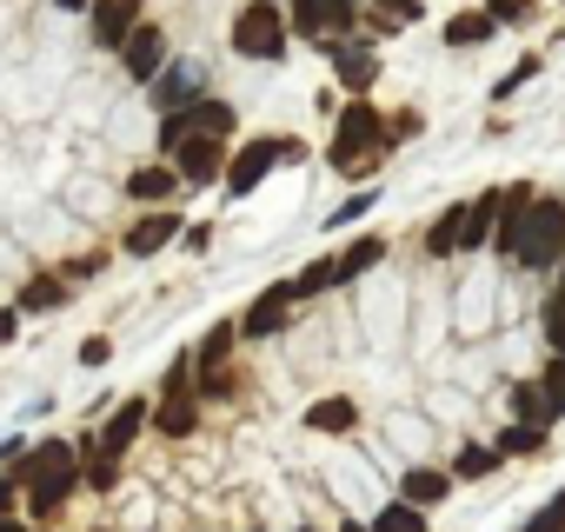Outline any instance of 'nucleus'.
<instances>
[{"mask_svg": "<svg viewBox=\"0 0 565 532\" xmlns=\"http://www.w3.org/2000/svg\"><path fill=\"white\" fill-rule=\"evenodd\" d=\"M373 532H426V506H413V499H393V506L373 519Z\"/></svg>", "mask_w": 565, "mask_h": 532, "instance_id": "cd10ccee", "label": "nucleus"}, {"mask_svg": "<svg viewBox=\"0 0 565 532\" xmlns=\"http://www.w3.org/2000/svg\"><path fill=\"white\" fill-rule=\"evenodd\" d=\"M167 61H173V54H167V28H153V21H140V28L127 34V47H120V67H127L134 87H153Z\"/></svg>", "mask_w": 565, "mask_h": 532, "instance_id": "9d476101", "label": "nucleus"}, {"mask_svg": "<svg viewBox=\"0 0 565 532\" xmlns=\"http://www.w3.org/2000/svg\"><path fill=\"white\" fill-rule=\"evenodd\" d=\"M54 8H61V14H87V8H94V0H54Z\"/></svg>", "mask_w": 565, "mask_h": 532, "instance_id": "a19ab883", "label": "nucleus"}, {"mask_svg": "<svg viewBox=\"0 0 565 532\" xmlns=\"http://www.w3.org/2000/svg\"><path fill=\"white\" fill-rule=\"evenodd\" d=\"M180 240V213H140L127 233H120V246L134 253V259H153L160 246H173Z\"/></svg>", "mask_w": 565, "mask_h": 532, "instance_id": "ddd939ff", "label": "nucleus"}, {"mask_svg": "<svg viewBox=\"0 0 565 532\" xmlns=\"http://www.w3.org/2000/svg\"><path fill=\"white\" fill-rule=\"evenodd\" d=\"M200 87H206V81H200V67H193V61H167V67H160V81H153V107H160V114L193 107V100H200Z\"/></svg>", "mask_w": 565, "mask_h": 532, "instance_id": "f8f14e48", "label": "nucleus"}, {"mask_svg": "<svg viewBox=\"0 0 565 532\" xmlns=\"http://www.w3.org/2000/svg\"><path fill=\"white\" fill-rule=\"evenodd\" d=\"M446 492H452V472H439V466H413L399 479V499H413V506H439Z\"/></svg>", "mask_w": 565, "mask_h": 532, "instance_id": "412c9836", "label": "nucleus"}, {"mask_svg": "<svg viewBox=\"0 0 565 532\" xmlns=\"http://www.w3.org/2000/svg\"><path fill=\"white\" fill-rule=\"evenodd\" d=\"M294 532H307V525H294Z\"/></svg>", "mask_w": 565, "mask_h": 532, "instance_id": "c03bdc74", "label": "nucleus"}, {"mask_svg": "<svg viewBox=\"0 0 565 532\" xmlns=\"http://www.w3.org/2000/svg\"><path fill=\"white\" fill-rule=\"evenodd\" d=\"M539 386H545V406H552V419H565V353H552V366L539 373Z\"/></svg>", "mask_w": 565, "mask_h": 532, "instance_id": "c756f323", "label": "nucleus"}, {"mask_svg": "<svg viewBox=\"0 0 565 532\" xmlns=\"http://www.w3.org/2000/svg\"><path fill=\"white\" fill-rule=\"evenodd\" d=\"M532 74H539V54H525V61H519V67H512V74H505V81L492 87V100H505V94H519V87H525Z\"/></svg>", "mask_w": 565, "mask_h": 532, "instance_id": "c9c22d12", "label": "nucleus"}, {"mask_svg": "<svg viewBox=\"0 0 565 532\" xmlns=\"http://www.w3.org/2000/svg\"><path fill=\"white\" fill-rule=\"evenodd\" d=\"M180 187H186L180 167H134V173H127V193H134V200H173Z\"/></svg>", "mask_w": 565, "mask_h": 532, "instance_id": "aec40b11", "label": "nucleus"}, {"mask_svg": "<svg viewBox=\"0 0 565 532\" xmlns=\"http://www.w3.org/2000/svg\"><path fill=\"white\" fill-rule=\"evenodd\" d=\"M353 426H360V406H353L347 393H327V400H313V406H307V433L340 439V433H353Z\"/></svg>", "mask_w": 565, "mask_h": 532, "instance_id": "f3484780", "label": "nucleus"}, {"mask_svg": "<svg viewBox=\"0 0 565 532\" xmlns=\"http://www.w3.org/2000/svg\"><path fill=\"white\" fill-rule=\"evenodd\" d=\"M486 14H492L499 28H519V21H532V14H539V0H486Z\"/></svg>", "mask_w": 565, "mask_h": 532, "instance_id": "2f4dec72", "label": "nucleus"}, {"mask_svg": "<svg viewBox=\"0 0 565 532\" xmlns=\"http://www.w3.org/2000/svg\"><path fill=\"white\" fill-rule=\"evenodd\" d=\"M499 206H505V187H492V193H479V200H466V226H459V253H472V246H492V226H499Z\"/></svg>", "mask_w": 565, "mask_h": 532, "instance_id": "4468645a", "label": "nucleus"}, {"mask_svg": "<svg viewBox=\"0 0 565 532\" xmlns=\"http://www.w3.org/2000/svg\"><path fill=\"white\" fill-rule=\"evenodd\" d=\"M14 333H21V313H14V307H0V347H14Z\"/></svg>", "mask_w": 565, "mask_h": 532, "instance_id": "ea45409f", "label": "nucleus"}, {"mask_svg": "<svg viewBox=\"0 0 565 532\" xmlns=\"http://www.w3.org/2000/svg\"><path fill=\"white\" fill-rule=\"evenodd\" d=\"M320 54L333 61V81H340L347 94H373V87H380V54H373V41H353V47H347V41H327V34H320Z\"/></svg>", "mask_w": 565, "mask_h": 532, "instance_id": "1a4fd4ad", "label": "nucleus"}, {"mask_svg": "<svg viewBox=\"0 0 565 532\" xmlns=\"http://www.w3.org/2000/svg\"><path fill=\"white\" fill-rule=\"evenodd\" d=\"M287 41H294V21H287V0H246L233 14V54L239 61H287Z\"/></svg>", "mask_w": 565, "mask_h": 532, "instance_id": "7ed1b4c3", "label": "nucleus"}, {"mask_svg": "<svg viewBox=\"0 0 565 532\" xmlns=\"http://www.w3.org/2000/svg\"><path fill=\"white\" fill-rule=\"evenodd\" d=\"M373 200H380V193H353V200H340V213H327V226H353V220H366Z\"/></svg>", "mask_w": 565, "mask_h": 532, "instance_id": "72a5a7b5", "label": "nucleus"}, {"mask_svg": "<svg viewBox=\"0 0 565 532\" xmlns=\"http://www.w3.org/2000/svg\"><path fill=\"white\" fill-rule=\"evenodd\" d=\"M147 426H153V400H140V393H134V400H120V406L107 413V433H100V453H114V459H120V453H127V446H134V439L147 433Z\"/></svg>", "mask_w": 565, "mask_h": 532, "instance_id": "9b49d317", "label": "nucleus"}, {"mask_svg": "<svg viewBox=\"0 0 565 532\" xmlns=\"http://www.w3.org/2000/svg\"><path fill=\"white\" fill-rule=\"evenodd\" d=\"M492 34H499V21H492L486 8H466V14L446 21V47H459V54H466V47H486Z\"/></svg>", "mask_w": 565, "mask_h": 532, "instance_id": "6ab92c4d", "label": "nucleus"}, {"mask_svg": "<svg viewBox=\"0 0 565 532\" xmlns=\"http://www.w3.org/2000/svg\"><path fill=\"white\" fill-rule=\"evenodd\" d=\"M492 446H499V459H525V453H539V446H545V426H525V419H512V426H505Z\"/></svg>", "mask_w": 565, "mask_h": 532, "instance_id": "a878e982", "label": "nucleus"}, {"mask_svg": "<svg viewBox=\"0 0 565 532\" xmlns=\"http://www.w3.org/2000/svg\"><path fill=\"white\" fill-rule=\"evenodd\" d=\"M505 400H512V413H519L525 426H552V406H545V386H539V380H519Z\"/></svg>", "mask_w": 565, "mask_h": 532, "instance_id": "393cba45", "label": "nucleus"}, {"mask_svg": "<svg viewBox=\"0 0 565 532\" xmlns=\"http://www.w3.org/2000/svg\"><path fill=\"white\" fill-rule=\"evenodd\" d=\"M279 160H300V140L259 134V140H246V147H239V153L226 160V180H220V187H226V193L239 200V193H253V187H259V180H266V173H273Z\"/></svg>", "mask_w": 565, "mask_h": 532, "instance_id": "39448f33", "label": "nucleus"}, {"mask_svg": "<svg viewBox=\"0 0 565 532\" xmlns=\"http://www.w3.org/2000/svg\"><path fill=\"white\" fill-rule=\"evenodd\" d=\"M327 160L340 167V180H366V173L386 160V120H380V107H373L366 94H353V100H347V114H340V127H333Z\"/></svg>", "mask_w": 565, "mask_h": 532, "instance_id": "f03ea898", "label": "nucleus"}, {"mask_svg": "<svg viewBox=\"0 0 565 532\" xmlns=\"http://www.w3.org/2000/svg\"><path fill=\"white\" fill-rule=\"evenodd\" d=\"M499 466V446H466L459 459H452V479H486Z\"/></svg>", "mask_w": 565, "mask_h": 532, "instance_id": "c85d7f7f", "label": "nucleus"}, {"mask_svg": "<svg viewBox=\"0 0 565 532\" xmlns=\"http://www.w3.org/2000/svg\"><path fill=\"white\" fill-rule=\"evenodd\" d=\"M54 307H67V280L41 274V280H28V287H21V313H54Z\"/></svg>", "mask_w": 565, "mask_h": 532, "instance_id": "b1692460", "label": "nucleus"}, {"mask_svg": "<svg viewBox=\"0 0 565 532\" xmlns=\"http://www.w3.org/2000/svg\"><path fill=\"white\" fill-rule=\"evenodd\" d=\"M140 21H147V0H94V8H87V41L100 54H120Z\"/></svg>", "mask_w": 565, "mask_h": 532, "instance_id": "423d86ee", "label": "nucleus"}, {"mask_svg": "<svg viewBox=\"0 0 565 532\" xmlns=\"http://www.w3.org/2000/svg\"><path fill=\"white\" fill-rule=\"evenodd\" d=\"M21 472H28V506L41 519H54L67 506V492L87 479V459H81L74 439H41L34 453H21Z\"/></svg>", "mask_w": 565, "mask_h": 532, "instance_id": "f257e3e1", "label": "nucleus"}, {"mask_svg": "<svg viewBox=\"0 0 565 532\" xmlns=\"http://www.w3.org/2000/svg\"><path fill=\"white\" fill-rule=\"evenodd\" d=\"M226 160H233V153H226L220 134H186V140L173 147V167H180L186 187H220V180H226Z\"/></svg>", "mask_w": 565, "mask_h": 532, "instance_id": "6e6552de", "label": "nucleus"}, {"mask_svg": "<svg viewBox=\"0 0 565 532\" xmlns=\"http://www.w3.org/2000/svg\"><path fill=\"white\" fill-rule=\"evenodd\" d=\"M459 226H466V206H446L433 226H426V253L433 259H446V253H459Z\"/></svg>", "mask_w": 565, "mask_h": 532, "instance_id": "5701e85b", "label": "nucleus"}, {"mask_svg": "<svg viewBox=\"0 0 565 532\" xmlns=\"http://www.w3.org/2000/svg\"><path fill=\"white\" fill-rule=\"evenodd\" d=\"M525 532H565V492H558V499H545V506L532 512V525H525Z\"/></svg>", "mask_w": 565, "mask_h": 532, "instance_id": "f704fd0d", "label": "nucleus"}, {"mask_svg": "<svg viewBox=\"0 0 565 532\" xmlns=\"http://www.w3.org/2000/svg\"><path fill=\"white\" fill-rule=\"evenodd\" d=\"M419 127H426V120H419V114H399V120H386V147H393V140H413V134H419Z\"/></svg>", "mask_w": 565, "mask_h": 532, "instance_id": "58836bf2", "label": "nucleus"}, {"mask_svg": "<svg viewBox=\"0 0 565 532\" xmlns=\"http://www.w3.org/2000/svg\"><path fill=\"white\" fill-rule=\"evenodd\" d=\"M565 259V206L558 200H532L525 220H519V246H512V266H525V274H552V266Z\"/></svg>", "mask_w": 565, "mask_h": 532, "instance_id": "20e7f679", "label": "nucleus"}, {"mask_svg": "<svg viewBox=\"0 0 565 532\" xmlns=\"http://www.w3.org/2000/svg\"><path fill=\"white\" fill-rule=\"evenodd\" d=\"M186 127H193V134H220V140H226V134L239 127V107H233V100H220V94H200V100L186 107Z\"/></svg>", "mask_w": 565, "mask_h": 532, "instance_id": "a211bd4d", "label": "nucleus"}, {"mask_svg": "<svg viewBox=\"0 0 565 532\" xmlns=\"http://www.w3.org/2000/svg\"><path fill=\"white\" fill-rule=\"evenodd\" d=\"M200 426V400H193V386H173V393H160V406H153V433H167V439H186Z\"/></svg>", "mask_w": 565, "mask_h": 532, "instance_id": "2eb2a0df", "label": "nucleus"}, {"mask_svg": "<svg viewBox=\"0 0 565 532\" xmlns=\"http://www.w3.org/2000/svg\"><path fill=\"white\" fill-rule=\"evenodd\" d=\"M333 259V287H347V280H360V274H373V266L386 259V240L380 233H360L347 253H327Z\"/></svg>", "mask_w": 565, "mask_h": 532, "instance_id": "dca6fc26", "label": "nucleus"}, {"mask_svg": "<svg viewBox=\"0 0 565 532\" xmlns=\"http://www.w3.org/2000/svg\"><path fill=\"white\" fill-rule=\"evenodd\" d=\"M233 340H239V320H220L200 347H193V366L200 373H226V353H233Z\"/></svg>", "mask_w": 565, "mask_h": 532, "instance_id": "4be33fe9", "label": "nucleus"}, {"mask_svg": "<svg viewBox=\"0 0 565 532\" xmlns=\"http://www.w3.org/2000/svg\"><path fill=\"white\" fill-rule=\"evenodd\" d=\"M287 21H294V34L300 41H320L333 21H327V0H287Z\"/></svg>", "mask_w": 565, "mask_h": 532, "instance_id": "bb28decb", "label": "nucleus"}, {"mask_svg": "<svg viewBox=\"0 0 565 532\" xmlns=\"http://www.w3.org/2000/svg\"><path fill=\"white\" fill-rule=\"evenodd\" d=\"M294 307H300V287H294V280H273V287H259L253 307L239 313V333H246V340H273L279 327L294 320Z\"/></svg>", "mask_w": 565, "mask_h": 532, "instance_id": "0eeeda50", "label": "nucleus"}, {"mask_svg": "<svg viewBox=\"0 0 565 532\" xmlns=\"http://www.w3.org/2000/svg\"><path fill=\"white\" fill-rule=\"evenodd\" d=\"M107 360H114V340H100V333L81 340V366H107Z\"/></svg>", "mask_w": 565, "mask_h": 532, "instance_id": "4c0bfd02", "label": "nucleus"}, {"mask_svg": "<svg viewBox=\"0 0 565 532\" xmlns=\"http://www.w3.org/2000/svg\"><path fill=\"white\" fill-rule=\"evenodd\" d=\"M21 492H28V472H21V459H14L8 472H0V512H8V506H14Z\"/></svg>", "mask_w": 565, "mask_h": 532, "instance_id": "e433bc0d", "label": "nucleus"}, {"mask_svg": "<svg viewBox=\"0 0 565 532\" xmlns=\"http://www.w3.org/2000/svg\"><path fill=\"white\" fill-rule=\"evenodd\" d=\"M340 532H373V525H366V519H347V525H340Z\"/></svg>", "mask_w": 565, "mask_h": 532, "instance_id": "37998d69", "label": "nucleus"}, {"mask_svg": "<svg viewBox=\"0 0 565 532\" xmlns=\"http://www.w3.org/2000/svg\"><path fill=\"white\" fill-rule=\"evenodd\" d=\"M87 486H94V492H114V486H120V459H114V453H94V459H87Z\"/></svg>", "mask_w": 565, "mask_h": 532, "instance_id": "473e14b6", "label": "nucleus"}, {"mask_svg": "<svg viewBox=\"0 0 565 532\" xmlns=\"http://www.w3.org/2000/svg\"><path fill=\"white\" fill-rule=\"evenodd\" d=\"M294 287H300V300H313V294H327V287H333V259L320 253V259L307 266V274H294Z\"/></svg>", "mask_w": 565, "mask_h": 532, "instance_id": "7c9ffc66", "label": "nucleus"}, {"mask_svg": "<svg viewBox=\"0 0 565 532\" xmlns=\"http://www.w3.org/2000/svg\"><path fill=\"white\" fill-rule=\"evenodd\" d=\"M0 532H28V525H21V519H8V512H0Z\"/></svg>", "mask_w": 565, "mask_h": 532, "instance_id": "79ce46f5", "label": "nucleus"}]
</instances>
